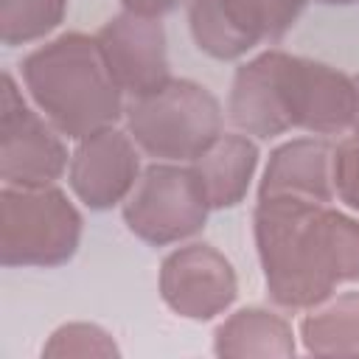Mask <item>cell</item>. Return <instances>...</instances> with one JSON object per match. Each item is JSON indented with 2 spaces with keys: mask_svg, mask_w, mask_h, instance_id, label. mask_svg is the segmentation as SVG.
<instances>
[{
  "mask_svg": "<svg viewBox=\"0 0 359 359\" xmlns=\"http://www.w3.org/2000/svg\"><path fill=\"white\" fill-rule=\"evenodd\" d=\"M252 236L269 300L280 309L306 311L359 283V219L331 202L261 196Z\"/></svg>",
  "mask_w": 359,
  "mask_h": 359,
  "instance_id": "obj_1",
  "label": "cell"
},
{
  "mask_svg": "<svg viewBox=\"0 0 359 359\" xmlns=\"http://www.w3.org/2000/svg\"><path fill=\"white\" fill-rule=\"evenodd\" d=\"M227 118L255 140H272L292 129L320 137L353 132L356 84L353 76L325 62L269 48L236 67Z\"/></svg>",
  "mask_w": 359,
  "mask_h": 359,
  "instance_id": "obj_2",
  "label": "cell"
},
{
  "mask_svg": "<svg viewBox=\"0 0 359 359\" xmlns=\"http://www.w3.org/2000/svg\"><path fill=\"white\" fill-rule=\"evenodd\" d=\"M20 79L31 104L67 140H81L123 118V90L107 67L98 39L81 31L34 48L20 62Z\"/></svg>",
  "mask_w": 359,
  "mask_h": 359,
  "instance_id": "obj_3",
  "label": "cell"
},
{
  "mask_svg": "<svg viewBox=\"0 0 359 359\" xmlns=\"http://www.w3.org/2000/svg\"><path fill=\"white\" fill-rule=\"evenodd\" d=\"M123 121L137 149L163 163H191L224 132L219 98L191 79H171L149 95L129 98Z\"/></svg>",
  "mask_w": 359,
  "mask_h": 359,
  "instance_id": "obj_4",
  "label": "cell"
},
{
  "mask_svg": "<svg viewBox=\"0 0 359 359\" xmlns=\"http://www.w3.org/2000/svg\"><path fill=\"white\" fill-rule=\"evenodd\" d=\"M81 213L56 185L0 191V261L3 266H62L81 244Z\"/></svg>",
  "mask_w": 359,
  "mask_h": 359,
  "instance_id": "obj_5",
  "label": "cell"
},
{
  "mask_svg": "<svg viewBox=\"0 0 359 359\" xmlns=\"http://www.w3.org/2000/svg\"><path fill=\"white\" fill-rule=\"evenodd\" d=\"M121 213L140 241L168 247L194 238L205 227L210 205L191 163L154 160L140 171Z\"/></svg>",
  "mask_w": 359,
  "mask_h": 359,
  "instance_id": "obj_6",
  "label": "cell"
},
{
  "mask_svg": "<svg viewBox=\"0 0 359 359\" xmlns=\"http://www.w3.org/2000/svg\"><path fill=\"white\" fill-rule=\"evenodd\" d=\"M70 165L65 135L25 98L11 73L0 81V180L17 188L56 185Z\"/></svg>",
  "mask_w": 359,
  "mask_h": 359,
  "instance_id": "obj_7",
  "label": "cell"
},
{
  "mask_svg": "<svg viewBox=\"0 0 359 359\" xmlns=\"http://www.w3.org/2000/svg\"><path fill=\"white\" fill-rule=\"evenodd\" d=\"M163 303L182 320L208 323L224 314L238 297L233 264L213 244L191 241L171 250L157 275Z\"/></svg>",
  "mask_w": 359,
  "mask_h": 359,
  "instance_id": "obj_8",
  "label": "cell"
},
{
  "mask_svg": "<svg viewBox=\"0 0 359 359\" xmlns=\"http://www.w3.org/2000/svg\"><path fill=\"white\" fill-rule=\"evenodd\" d=\"M140 154L143 151L132 135L115 126L76 140L67 165V185L73 196L90 210H109L123 205L143 171Z\"/></svg>",
  "mask_w": 359,
  "mask_h": 359,
  "instance_id": "obj_9",
  "label": "cell"
},
{
  "mask_svg": "<svg viewBox=\"0 0 359 359\" xmlns=\"http://www.w3.org/2000/svg\"><path fill=\"white\" fill-rule=\"evenodd\" d=\"M95 39L123 95L140 98L171 81L165 28L160 17L121 11L98 28Z\"/></svg>",
  "mask_w": 359,
  "mask_h": 359,
  "instance_id": "obj_10",
  "label": "cell"
},
{
  "mask_svg": "<svg viewBox=\"0 0 359 359\" xmlns=\"http://www.w3.org/2000/svg\"><path fill=\"white\" fill-rule=\"evenodd\" d=\"M194 45L219 62H236L272 42V25L261 0H188Z\"/></svg>",
  "mask_w": 359,
  "mask_h": 359,
  "instance_id": "obj_11",
  "label": "cell"
},
{
  "mask_svg": "<svg viewBox=\"0 0 359 359\" xmlns=\"http://www.w3.org/2000/svg\"><path fill=\"white\" fill-rule=\"evenodd\" d=\"M334 146L314 137H294L280 143L261 174L258 199L261 196H306L317 202H334V180H331Z\"/></svg>",
  "mask_w": 359,
  "mask_h": 359,
  "instance_id": "obj_12",
  "label": "cell"
},
{
  "mask_svg": "<svg viewBox=\"0 0 359 359\" xmlns=\"http://www.w3.org/2000/svg\"><path fill=\"white\" fill-rule=\"evenodd\" d=\"M191 168L208 196L210 210L236 208L244 202L255 168H258V143L244 132H222Z\"/></svg>",
  "mask_w": 359,
  "mask_h": 359,
  "instance_id": "obj_13",
  "label": "cell"
},
{
  "mask_svg": "<svg viewBox=\"0 0 359 359\" xmlns=\"http://www.w3.org/2000/svg\"><path fill=\"white\" fill-rule=\"evenodd\" d=\"M286 317L264 306H244L224 317L213 331L216 356H292L297 351Z\"/></svg>",
  "mask_w": 359,
  "mask_h": 359,
  "instance_id": "obj_14",
  "label": "cell"
},
{
  "mask_svg": "<svg viewBox=\"0 0 359 359\" xmlns=\"http://www.w3.org/2000/svg\"><path fill=\"white\" fill-rule=\"evenodd\" d=\"M297 337L314 356H359V292H334L306 309Z\"/></svg>",
  "mask_w": 359,
  "mask_h": 359,
  "instance_id": "obj_15",
  "label": "cell"
},
{
  "mask_svg": "<svg viewBox=\"0 0 359 359\" xmlns=\"http://www.w3.org/2000/svg\"><path fill=\"white\" fill-rule=\"evenodd\" d=\"M67 14V0H0L3 45H28L50 36Z\"/></svg>",
  "mask_w": 359,
  "mask_h": 359,
  "instance_id": "obj_16",
  "label": "cell"
},
{
  "mask_svg": "<svg viewBox=\"0 0 359 359\" xmlns=\"http://www.w3.org/2000/svg\"><path fill=\"white\" fill-rule=\"evenodd\" d=\"M112 334L95 323H65L42 345V356H118Z\"/></svg>",
  "mask_w": 359,
  "mask_h": 359,
  "instance_id": "obj_17",
  "label": "cell"
},
{
  "mask_svg": "<svg viewBox=\"0 0 359 359\" xmlns=\"http://www.w3.org/2000/svg\"><path fill=\"white\" fill-rule=\"evenodd\" d=\"M331 180H334V199H339L348 210L359 213V132H353L351 137L334 146Z\"/></svg>",
  "mask_w": 359,
  "mask_h": 359,
  "instance_id": "obj_18",
  "label": "cell"
},
{
  "mask_svg": "<svg viewBox=\"0 0 359 359\" xmlns=\"http://www.w3.org/2000/svg\"><path fill=\"white\" fill-rule=\"evenodd\" d=\"M261 6L266 8L269 25H272V42H278L292 31L297 17L303 14L306 0H261Z\"/></svg>",
  "mask_w": 359,
  "mask_h": 359,
  "instance_id": "obj_19",
  "label": "cell"
},
{
  "mask_svg": "<svg viewBox=\"0 0 359 359\" xmlns=\"http://www.w3.org/2000/svg\"><path fill=\"white\" fill-rule=\"evenodd\" d=\"M123 11L146 14V17H163L180 6V0H121Z\"/></svg>",
  "mask_w": 359,
  "mask_h": 359,
  "instance_id": "obj_20",
  "label": "cell"
},
{
  "mask_svg": "<svg viewBox=\"0 0 359 359\" xmlns=\"http://www.w3.org/2000/svg\"><path fill=\"white\" fill-rule=\"evenodd\" d=\"M353 84H356V121H353V132H359V73L353 76Z\"/></svg>",
  "mask_w": 359,
  "mask_h": 359,
  "instance_id": "obj_21",
  "label": "cell"
},
{
  "mask_svg": "<svg viewBox=\"0 0 359 359\" xmlns=\"http://www.w3.org/2000/svg\"><path fill=\"white\" fill-rule=\"evenodd\" d=\"M317 3H323V6H353L359 0H317Z\"/></svg>",
  "mask_w": 359,
  "mask_h": 359,
  "instance_id": "obj_22",
  "label": "cell"
}]
</instances>
